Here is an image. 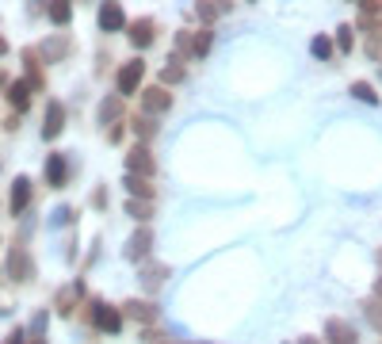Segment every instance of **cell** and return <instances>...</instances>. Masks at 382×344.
Instances as JSON below:
<instances>
[{
    "instance_id": "6da1fadb",
    "label": "cell",
    "mask_w": 382,
    "mask_h": 344,
    "mask_svg": "<svg viewBox=\"0 0 382 344\" xmlns=\"http://www.w3.org/2000/svg\"><path fill=\"white\" fill-rule=\"evenodd\" d=\"M8 275H12L15 283L35 280V260H31V252L23 241H12V249H8Z\"/></svg>"
},
{
    "instance_id": "7a4b0ae2",
    "label": "cell",
    "mask_w": 382,
    "mask_h": 344,
    "mask_svg": "<svg viewBox=\"0 0 382 344\" xmlns=\"http://www.w3.org/2000/svg\"><path fill=\"white\" fill-rule=\"evenodd\" d=\"M92 325L103 329V333H119L123 329V310L108 306L103 299H92Z\"/></svg>"
},
{
    "instance_id": "3957f363",
    "label": "cell",
    "mask_w": 382,
    "mask_h": 344,
    "mask_svg": "<svg viewBox=\"0 0 382 344\" xmlns=\"http://www.w3.org/2000/svg\"><path fill=\"white\" fill-rule=\"evenodd\" d=\"M142 73H145V62H142V57H130V62H123V69H119V92H123V96H134L138 85H142Z\"/></svg>"
},
{
    "instance_id": "277c9868",
    "label": "cell",
    "mask_w": 382,
    "mask_h": 344,
    "mask_svg": "<svg viewBox=\"0 0 382 344\" xmlns=\"http://www.w3.org/2000/svg\"><path fill=\"white\" fill-rule=\"evenodd\" d=\"M126 169H130V176H149L153 169V153H149V145H130V153H126Z\"/></svg>"
},
{
    "instance_id": "5b68a950",
    "label": "cell",
    "mask_w": 382,
    "mask_h": 344,
    "mask_svg": "<svg viewBox=\"0 0 382 344\" xmlns=\"http://www.w3.org/2000/svg\"><path fill=\"white\" fill-rule=\"evenodd\" d=\"M325 337H329V344H360L352 322H344V317H329L325 322Z\"/></svg>"
},
{
    "instance_id": "8992f818",
    "label": "cell",
    "mask_w": 382,
    "mask_h": 344,
    "mask_svg": "<svg viewBox=\"0 0 382 344\" xmlns=\"http://www.w3.org/2000/svg\"><path fill=\"white\" fill-rule=\"evenodd\" d=\"M65 130V108L58 100L46 103V115H43V138H58Z\"/></svg>"
},
{
    "instance_id": "52a82bcc",
    "label": "cell",
    "mask_w": 382,
    "mask_h": 344,
    "mask_svg": "<svg viewBox=\"0 0 382 344\" xmlns=\"http://www.w3.org/2000/svg\"><path fill=\"white\" fill-rule=\"evenodd\" d=\"M142 108L149 115H161V111L172 108V96H168L161 85H153V88H145V92H142Z\"/></svg>"
},
{
    "instance_id": "ba28073f",
    "label": "cell",
    "mask_w": 382,
    "mask_h": 344,
    "mask_svg": "<svg viewBox=\"0 0 382 344\" xmlns=\"http://www.w3.org/2000/svg\"><path fill=\"white\" fill-rule=\"evenodd\" d=\"M80 294H85V283H80V280H77V283H69V287H61L58 299H54V310L69 317L73 310H77V299H80Z\"/></svg>"
},
{
    "instance_id": "9c48e42d",
    "label": "cell",
    "mask_w": 382,
    "mask_h": 344,
    "mask_svg": "<svg viewBox=\"0 0 382 344\" xmlns=\"http://www.w3.org/2000/svg\"><path fill=\"white\" fill-rule=\"evenodd\" d=\"M46 180H50V187H65V180H69V161H65V153H50V157H46Z\"/></svg>"
},
{
    "instance_id": "30bf717a",
    "label": "cell",
    "mask_w": 382,
    "mask_h": 344,
    "mask_svg": "<svg viewBox=\"0 0 382 344\" xmlns=\"http://www.w3.org/2000/svg\"><path fill=\"white\" fill-rule=\"evenodd\" d=\"M27 203H31V180L27 176H15L12 195H8V207H12V215H20V210H27Z\"/></svg>"
},
{
    "instance_id": "8fae6325",
    "label": "cell",
    "mask_w": 382,
    "mask_h": 344,
    "mask_svg": "<svg viewBox=\"0 0 382 344\" xmlns=\"http://www.w3.org/2000/svg\"><path fill=\"white\" fill-rule=\"evenodd\" d=\"M149 249H153V234L142 226V229H138V234L126 241V257H130V260H145V257H149Z\"/></svg>"
},
{
    "instance_id": "7c38bea8",
    "label": "cell",
    "mask_w": 382,
    "mask_h": 344,
    "mask_svg": "<svg viewBox=\"0 0 382 344\" xmlns=\"http://www.w3.org/2000/svg\"><path fill=\"white\" fill-rule=\"evenodd\" d=\"M126 31H130L126 38L138 46V50H142V46L153 43V31H157V27H153V20H134V23H126Z\"/></svg>"
},
{
    "instance_id": "4fadbf2b",
    "label": "cell",
    "mask_w": 382,
    "mask_h": 344,
    "mask_svg": "<svg viewBox=\"0 0 382 344\" xmlns=\"http://www.w3.org/2000/svg\"><path fill=\"white\" fill-rule=\"evenodd\" d=\"M23 65H27V88H31V92H38V88L46 85L43 65H38V50H23Z\"/></svg>"
},
{
    "instance_id": "5bb4252c",
    "label": "cell",
    "mask_w": 382,
    "mask_h": 344,
    "mask_svg": "<svg viewBox=\"0 0 382 344\" xmlns=\"http://www.w3.org/2000/svg\"><path fill=\"white\" fill-rule=\"evenodd\" d=\"M4 96H8V103H12L15 111H27V103H31V88H27V80H8Z\"/></svg>"
},
{
    "instance_id": "9a60e30c",
    "label": "cell",
    "mask_w": 382,
    "mask_h": 344,
    "mask_svg": "<svg viewBox=\"0 0 382 344\" xmlns=\"http://www.w3.org/2000/svg\"><path fill=\"white\" fill-rule=\"evenodd\" d=\"M123 314L134 317V322H157V306L153 302H138V299L123 302Z\"/></svg>"
},
{
    "instance_id": "2e32d148",
    "label": "cell",
    "mask_w": 382,
    "mask_h": 344,
    "mask_svg": "<svg viewBox=\"0 0 382 344\" xmlns=\"http://www.w3.org/2000/svg\"><path fill=\"white\" fill-rule=\"evenodd\" d=\"M100 27H103V31H119V27H126L123 8H119V4H103V8H100Z\"/></svg>"
},
{
    "instance_id": "e0dca14e",
    "label": "cell",
    "mask_w": 382,
    "mask_h": 344,
    "mask_svg": "<svg viewBox=\"0 0 382 344\" xmlns=\"http://www.w3.org/2000/svg\"><path fill=\"white\" fill-rule=\"evenodd\" d=\"M161 80H165V85H176V80H184V57H180V54L168 57V65L161 69Z\"/></svg>"
},
{
    "instance_id": "ac0fdd59",
    "label": "cell",
    "mask_w": 382,
    "mask_h": 344,
    "mask_svg": "<svg viewBox=\"0 0 382 344\" xmlns=\"http://www.w3.org/2000/svg\"><path fill=\"white\" fill-rule=\"evenodd\" d=\"M165 275H168V264H149V268H142V283L149 287V291H157Z\"/></svg>"
},
{
    "instance_id": "d6986e66",
    "label": "cell",
    "mask_w": 382,
    "mask_h": 344,
    "mask_svg": "<svg viewBox=\"0 0 382 344\" xmlns=\"http://www.w3.org/2000/svg\"><path fill=\"white\" fill-rule=\"evenodd\" d=\"M119 111H123V100H119V96H111V100H103V103H100V122H103V127H108V122H111V127H115Z\"/></svg>"
},
{
    "instance_id": "ffe728a7",
    "label": "cell",
    "mask_w": 382,
    "mask_h": 344,
    "mask_svg": "<svg viewBox=\"0 0 382 344\" xmlns=\"http://www.w3.org/2000/svg\"><path fill=\"white\" fill-rule=\"evenodd\" d=\"M46 15H50V23H58V27H65V23L73 20V8L65 4V0H54V4L46 8Z\"/></svg>"
},
{
    "instance_id": "44dd1931",
    "label": "cell",
    "mask_w": 382,
    "mask_h": 344,
    "mask_svg": "<svg viewBox=\"0 0 382 344\" xmlns=\"http://www.w3.org/2000/svg\"><path fill=\"white\" fill-rule=\"evenodd\" d=\"M126 187H130L134 199H153V187H149V180H145V176H126Z\"/></svg>"
},
{
    "instance_id": "7402d4cb",
    "label": "cell",
    "mask_w": 382,
    "mask_h": 344,
    "mask_svg": "<svg viewBox=\"0 0 382 344\" xmlns=\"http://www.w3.org/2000/svg\"><path fill=\"white\" fill-rule=\"evenodd\" d=\"M210 50V31H195L191 35V57H203Z\"/></svg>"
},
{
    "instance_id": "603a6c76",
    "label": "cell",
    "mask_w": 382,
    "mask_h": 344,
    "mask_svg": "<svg viewBox=\"0 0 382 344\" xmlns=\"http://www.w3.org/2000/svg\"><path fill=\"white\" fill-rule=\"evenodd\" d=\"M352 96H355V100H363V103H379L375 88H371L367 80H355V85H352Z\"/></svg>"
},
{
    "instance_id": "cb8c5ba5",
    "label": "cell",
    "mask_w": 382,
    "mask_h": 344,
    "mask_svg": "<svg viewBox=\"0 0 382 344\" xmlns=\"http://www.w3.org/2000/svg\"><path fill=\"white\" fill-rule=\"evenodd\" d=\"M126 215H130V218H149V215H153L149 199H130V203H126Z\"/></svg>"
},
{
    "instance_id": "d4e9b609",
    "label": "cell",
    "mask_w": 382,
    "mask_h": 344,
    "mask_svg": "<svg viewBox=\"0 0 382 344\" xmlns=\"http://www.w3.org/2000/svg\"><path fill=\"white\" fill-rule=\"evenodd\" d=\"M222 12H226V4H218V0H210V4H199V15H203L207 23H214Z\"/></svg>"
},
{
    "instance_id": "484cf974",
    "label": "cell",
    "mask_w": 382,
    "mask_h": 344,
    "mask_svg": "<svg viewBox=\"0 0 382 344\" xmlns=\"http://www.w3.org/2000/svg\"><path fill=\"white\" fill-rule=\"evenodd\" d=\"M65 50H69V43H65L61 35H58V38H50V43L43 46V54H46V57H61Z\"/></svg>"
},
{
    "instance_id": "4316f807",
    "label": "cell",
    "mask_w": 382,
    "mask_h": 344,
    "mask_svg": "<svg viewBox=\"0 0 382 344\" xmlns=\"http://www.w3.org/2000/svg\"><path fill=\"white\" fill-rule=\"evenodd\" d=\"M134 130H138V134H142V138H153V130H157V122H153L149 115H142V119H134Z\"/></svg>"
},
{
    "instance_id": "83f0119b",
    "label": "cell",
    "mask_w": 382,
    "mask_h": 344,
    "mask_svg": "<svg viewBox=\"0 0 382 344\" xmlns=\"http://www.w3.org/2000/svg\"><path fill=\"white\" fill-rule=\"evenodd\" d=\"M352 43H355V35H352V27L344 23V27L337 31V46H340V50H352Z\"/></svg>"
},
{
    "instance_id": "f1b7e54d",
    "label": "cell",
    "mask_w": 382,
    "mask_h": 344,
    "mask_svg": "<svg viewBox=\"0 0 382 344\" xmlns=\"http://www.w3.org/2000/svg\"><path fill=\"white\" fill-rule=\"evenodd\" d=\"M363 310H367V317L375 322V329H382V302H379V299H371Z\"/></svg>"
},
{
    "instance_id": "f546056e",
    "label": "cell",
    "mask_w": 382,
    "mask_h": 344,
    "mask_svg": "<svg viewBox=\"0 0 382 344\" xmlns=\"http://www.w3.org/2000/svg\"><path fill=\"white\" fill-rule=\"evenodd\" d=\"M310 50L318 54V57H329V54H332V43H329V38H314V46H310Z\"/></svg>"
},
{
    "instance_id": "4dcf8cb0",
    "label": "cell",
    "mask_w": 382,
    "mask_h": 344,
    "mask_svg": "<svg viewBox=\"0 0 382 344\" xmlns=\"http://www.w3.org/2000/svg\"><path fill=\"white\" fill-rule=\"evenodd\" d=\"M43 329H46V310H38V314H35V322H31V333L38 337Z\"/></svg>"
},
{
    "instance_id": "1f68e13d",
    "label": "cell",
    "mask_w": 382,
    "mask_h": 344,
    "mask_svg": "<svg viewBox=\"0 0 382 344\" xmlns=\"http://www.w3.org/2000/svg\"><path fill=\"white\" fill-rule=\"evenodd\" d=\"M69 218H73V210H69V207H58V210H54V222H58V226H65Z\"/></svg>"
},
{
    "instance_id": "d6a6232c",
    "label": "cell",
    "mask_w": 382,
    "mask_h": 344,
    "mask_svg": "<svg viewBox=\"0 0 382 344\" xmlns=\"http://www.w3.org/2000/svg\"><path fill=\"white\" fill-rule=\"evenodd\" d=\"M108 142H123V127H111L108 130Z\"/></svg>"
},
{
    "instance_id": "836d02e7",
    "label": "cell",
    "mask_w": 382,
    "mask_h": 344,
    "mask_svg": "<svg viewBox=\"0 0 382 344\" xmlns=\"http://www.w3.org/2000/svg\"><path fill=\"white\" fill-rule=\"evenodd\" d=\"M4 344H23V329H15V333H12V337H8Z\"/></svg>"
},
{
    "instance_id": "e575fe53",
    "label": "cell",
    "mask_w": 382,
    "mask_h": 344,
    "mask_svg": "<svg viewBox=\"0 0 382 344\" xmlns=\"http://www.w3.org/2000/svg\"><path fill=\"white\" fill-rule=\"evenodd\" d=\"M375 299L382 302V275H379V283H375Z\"/></svg>"
},
{
    "instance_id": "d590c367",
    "label": "cell",
    "mask_w": 382,
    "mask_h": 344,
    "mask_svg": "<svg viewBox=\"0 0 382 344\" xmlns=\"http://www.w3.org/2000/svg\"><path fill=\"white\" fill-rule=\"evenodd\" d=\"M0 54H8V43H4V38H0Z\"/></svg>"
},
{
    "instance_id": "8d00e7d4",
    "label": "cell",
    "mask_w": 382,
    "mask_h": 344,
    "mask_svg": "<svg viewBox=\"0 0 382 344\" xmlns=\"http://www.w3.org/2000/svg\"><path fill=\"white\" fill-rule=\"evenodd\" d=\"M302 344H318V341H314V337H302Z\"/></svg>"
},
{
    "instance_id": "74e56055",
    "label": "cell",
    "mask_w": 382,
    "mask_h": 344,
    "mask_svg": "<svg viewBox=\"0 0 382 344\" xmlns=\"http://www.w3.org/2000/svg\"><path fill=\"white\" fill-rule=\"evenodd\" d=\"M31 344H46V341H38V337H35V341H31Z\"/></svg>"
},
{
    "instance_id": "f35d334b",
    "label": "cell",
    "mask_w": 382,
    "mask_h": 344,
    "mask_svg": "<svg viewBox=\"0 0 382 344\" xmlns=\"http://www.w3.org/2000/svg\"><path fill=\"white\" fill-rule=\"evenodd\" d=\"M379 264H382V249H379Z\"/></svg>"
},
{
    "instance_id": "ab89813d",
    "label": "cell",
    "mask_w": 382,
    "mask_h": 344,
    "mask_svg": "<svg viewBox=\"0 0 382 344\" xmlns=\"http://www.w3.org/2000/svg\"><path fill=\"white\" fill-rule=\"evenodd\" d=\"M0 85H4V73H0Z\"/></svg>"
},
{
    "instance_id": "60d3db41",
    "label": "cell",
    "mask_w": 382,
    "mask_h": 344,
    "mask_svg": "<svg viewBox=\"0 0 382 344\" xmlns=\"http://www.w3.org/2000/svg\"><path fill=\"white\" fill-rule=\"evenodd\" d=\"M168 344H180V341H168Z\"/></svg>"
}]
</instances>
